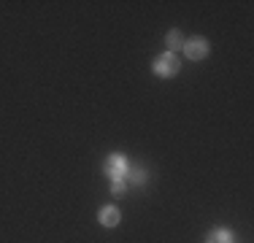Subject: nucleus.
Listing matches in <instances>:
<instances>
[{
    "mask_svg": "<svg viewBox=\"0 0 254 243\" xmlns=\"http://www.w3.org/2000/svg\"><path fill=\"white\" fill-rule=\"evenodd\" d=\"M184 54L190 60H203L205 54H208V41L205 38H190V41H184Z\"/></svg>",
    "mask_w": 254,
    "mask_h": 243,
    "instance_id": "f03ea898",
    "label": "nucleus"
},
{
    "mask_svg": "<svg viewBox=\"0 0 254 243\" xmlns=\"http://www.w3.org/2000/svg\"><path fill=\"white\" fill-rule=\"evenodd\" d=\"M168 46H171V49H181V46H184V38H181V33H176V30H173V33H168Z\"/></svg>",
    "mask_w": 254,
    "mask_h": 243,
    "instance_id": "0eeeda50",
    "label": "nucleus"
},
{
    "mask_svg": "<svg viewBox=\"0 0 254 243\" xmlns=\"http://www.w3.org/2000/svg\"><path fill=\"white\" fill-rule=\"evenodd\" d=\"M125 179H117V181H114V186H111V189H114V194H122L125 192Z\"/></svg>",
    "mask_w": 254,
    "mask_h": 243,
    "instance_id": "6e6552de",
    "label": "nucleus"
},
{
    "mask_svg": "<svg viewBox=\"0 0 254 243\" xmlns=\"http://www.w3.org/2000/svg\"><path fill=\"white\" fill-rule=\"evenodd\" d=\"M154 73H157V76H162V78L176 76V73H179V60H176V54H173V52L160 54V57L154 60Z\"/></svg>",
    "mask_w": 254,
    "mask_h": 243,
    "instance_id": "f257e3e1",
    "label": "nucleus"
},
{
    "mask_svg": "<svg viewBox=\"0 0 254 243\" xmlns=\"http://www.w3.org/2000/svg\"><path fill=\"white\" fill-rule=\"evenodd\" d=\"M100 224L103 227H117L119 224V211L114 208V205H106V208L100 211Z\"/></svg>",
    "mask_w": 254,
    "mask_h": 243,
    "instance_id": "20e7f679",
    "label": "nucleus"
},
{
    "mask_svg": "<svg viewBox=\"0 0 254 243\" xmlns=\"http://www.w3.org/2000/svg\"><path fill=\"white\" fill-rule=\"evenodd\" d=\"M125 176H130V179H125L127 184H130V181H132V184H135V186L146 184V170H143V168H135V170H132V173H130V170H127Z\"/></svg>",
    "mask_w": 254,
    "mask_h": 243,
    "instance_id": "423d86ee",
    "label": "nucleus"
},
{
    "mask_svg": "<svg viewBox=\"0 0 254 243\" xmlns=\"http://www.w3.org/2000/svg\"><path fill=\"white\" fill-rule=\"evenodd\" d=\"M106 173H108V179H125V173H127V160L122 154H111L106 160Z\"/></svg>",
    "mask_w": 254,
    "mask_h": 243,
    "instance_id": "7ed1b4c3",
    "label": "nucleus"
},
{
    "mask_svg": "<svg viewBox=\"0 0 254 243\" xmlns=\"http://www.w3.org/2000/svg\"><path fill=\"white\" fill-rule=\"evenodd\" d=\"M205 243H233V233L230 230H214V233H208Z\"/></svg>",
    "mask_w": 254,
    "mask_h": 243,
    "instance_id": "39448f33",
    "label": "nucleus"
}]
</instances>
